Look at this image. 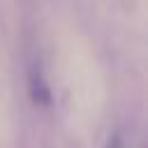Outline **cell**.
<instances>
[{
  "label": "cell",
  "mask_w": 148,
  "mask_h": 148,
  "mask_svg": "<svg viewBox=\"0 0 148 148\" xmlns=\"http://www.w3.org/2000/svg\"><path fill=\"white\" fill-rule=\"evenodd\" d=\"M30 97L37 104H49L51 102V90H49V86H46L39 67H35L30 72Z\"/></svg>",
  "instance_id": "cell-1"
}]
</instances>
